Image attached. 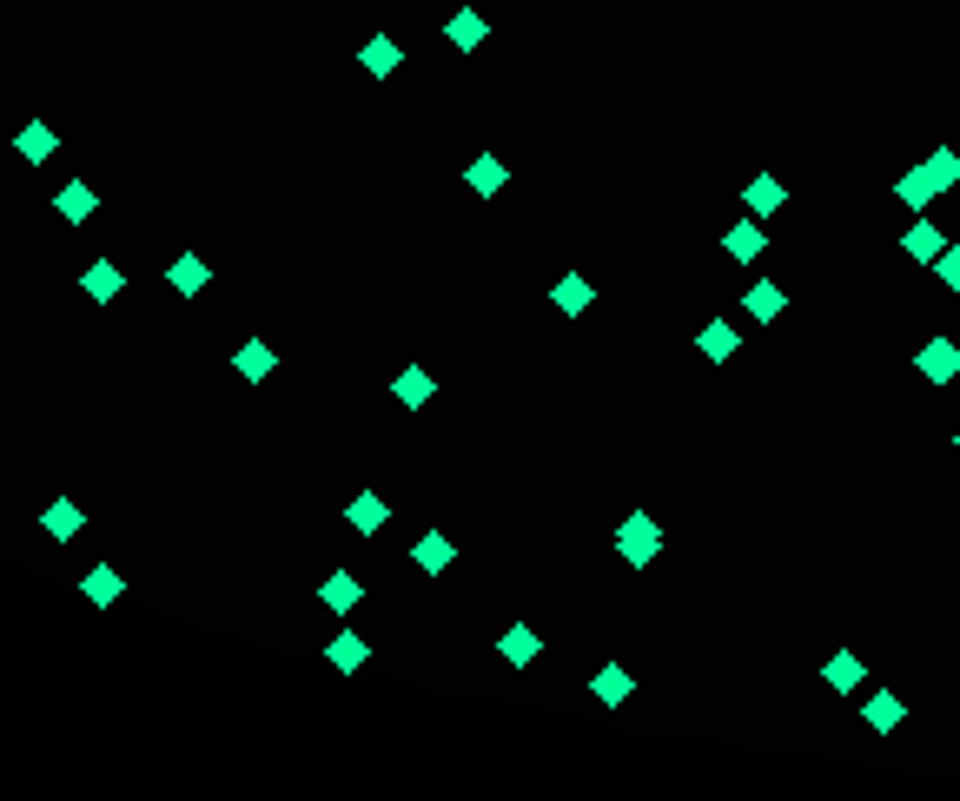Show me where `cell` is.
<instances>
[{
	"label": "cell",
	"mask_w": 960,
	"mask_h": 801,
	"mask_svg": "<svg viewBox=\"0 0 960 801\" xmlns=\"http://www.w3.org/2000/svg\"><path fill=\"white\" fill-rule=\"evenodd\" d=\"M616 557H623L630 570H650V563L663 557V524H656L650 510H630V517L616 524Z\"/></svg>",
	"instance_id": "cell-1"
},
{
	"label": "cell",
	"mask_w": 960,
	"mask_h": 801,
	"mask_svg": "<svg viewBox=\"0 0 960 801\" xmlns=\"http://www.w3.org/2000/svg\"><path fill=\"white\" fill-rule=\"evenodd\" d=\"M915 371H921L928 384H954L960 378V345L954 338H928V345L915 351Z\"/></svg>",
	"instance_id": "cell-2"
},
{
	"label": "cell",
	"mask_w": 960,
	"mask_h": 801,
	"mask_svg": "<svg viewBox=\"0 0 960 801\" xmlns=\"http://www.w3.org/2000/svg\"><path fill=\"white\" fill-rule=\"evenodd\" d=\"M895 199H901V205H908V212H928V205H935V199H941V179H935V172H928V159H921V166H908V172H901V179H895Z\"/></svg>",
	"instance_id": "cell-3"
},
{
	"label": "cell",
	"mask_w": 960,
	"mask_h": 801,
	"mask_svg": "<svg viewBox=\"0 0 960 801\" xmlns=\"http://www.w3.org/2000/svg\"><path fill=\"white\" fill-rule=\"evenodd\" d=\"M358 66H365V73H371V80H391V73H398V66H404V46H398V40H391V33H371V40H365V46H358Z\"/></svg>",
	"instance_id": "cell-4"
},
{
	"label": "cell",
	"mask_w": 960,
	"mask_h": 801,
	"mask_svg": "<svg viewBox=\"0 0 960 801\" xmlns=\"http://www.w3.org/2000/svg\"><path fill=\"white\" fill-rule=\"evenodd\" d=\"M13 152H20V159H27V166H46V159H53V152H60V133H53V126H46V119H27V126H20V133H13Z\"/></svg>",
	"instance_id": "cell-5"
},
{
	"label": "cell",
	"mask_w": 960,
	"mask_h": 801,
	"mask_svg": "<svg viewBox=\"0 0 960 801\" xmlns=\"http://www.w3.org/2000/svg\"><path fill=\"white\" fill-rule=\"evenodd\" d=\"M464 186H471V192H477V199H497V192H504V186H510V166H504V159H497V152H477V159H471V166H464Z\"/></svg>",
	"instance_id": "cell-6"
},
{
	"label": "cell",
	"mask_w": 960,
	"mask_h": 801,
	"mask_svg": "<svg viewBox=\"0 0 960 801\" xmlns=\"http://www.w3.org/2000/svg\"><path fill=\"white\" fill-rule=\"evenodd\" d=\"M742 205H749V212H756V219H776V212H782V205H789V186H782V179H776V172H756V179H749V186H742Z\"/></svg>",
	"instance_id": "cell-7"
},
{
	"label": "cell",
	"mask_w": 960,
	"mask_h": 801,
	"mask_svg": "<svg viewBox=\"0 0 960 801\" xmlns=\"http://www.w3.org/2000/svg\"><path fill=\"white\" fill-rule=\"evenodd\" d=\"M53 212H60V219H66V225H86V219H93V212H99V192H93V186H86V179H66V186H60V192H53Z\"/></svg>",
	"instance_id": "cell-8"
},
{
	"label": "cell",
	"mask_w": 960,
	"mask_h": 801,
	"mask_svg": "<svg viewBox=\"0 0 960 801\" xmlns=\"http://www.w3.org/2000/svg\"><path fill=\"white\" fill-rule=\"evenodd\" d=\"M166 285H172V292H179V298H199V292H205V285H212V265H205V259H199V252H179V259H172V265H166Z\"/></svg>",
	"instance_id": "cell-9"
},
{
	"label": "cell",
	"mask_w": 960,
	"mask_h": 801,
	"mask_svg": "<svg viewBox=\"0 0 960 801\" xmlns=\"http://www.w3.org/2000/svg\"><path fill=\"white\" fill-rule=\"evenodd\" d=\"M80 292H86V298H93V305H113V298H119V292H126V272H119V265H113V259H93V265H86V272H80Z\"/></svg>",
	"instance_id": "cell-10"
},
{
	"label": "cell",
	"mask_w": 960,
	"mask_h": 801,
	"mask_svg": "<svg viewBox=\"0 0 960 801\" xmlns=\"http://www.w3.org/2000/svg\"><path fill=\"white\" fill-rule=\"evenodd\" d=\"M742 312H749V318H756V325H776V318H782V312H789V292H782V285H776V278H756V285H749V292H742Z\"/></svg>",
	"instance_id": "cell-11"
},
{
	"label": "cell",
	"mask_w": 960,
	"mask_h": 801,
	"mask_svg": "<svg viewBox=\"0 0 960 801\" xmlns=\"http://www.w3.org/2000/svg\"><path fill=\"white\" fill-rule=\"evenodd\" d=\"M232 371H239V378H245V384H265V378H272V371H278V351H272V345H265V338H245V345H239V351H232Z\"/></svg>",
	"instance_id": "cell-12"
},
{
	"label": "cell",
	"mask_w": 960,
	"mask_h": 801,
	"mask_svg": "<svg viewBox=\"0 0 960 801\" xmlns=\"http://www.w3.org/2000/svg\"><path fill=\"white\" fill-rule=\"evenodd\" d=\"M391 398H398V404H404V411H424V404H431V398H437V378H431V371H424V365H404V371H398V378H391Z\"/></svg>",
	"instance_id": "cell-13"
},
{
	"label": "cell",
	"mask_w": 960,
	"mask_h": 801,
	"mask_svg": "<svg viewBox=\"0 0 960 801\" xmlns=\"http://www.w3.org/2000/svg\"><path fill=\"white\" fill-rule=\"evenodd\" d=\"M345 524H351V530H358V537H378V530H384V524H391V504H384V497H378V491H358V497H351V504H345Z\"/></svg>",
	"instance_id": "cell-14"
},
{
	"label": "cell",
	"mask_w": 960,
	"mask_h": 801,
	"mask_svg": "<svg viewBox=\"0 0 960 801\" xmlns=\"http://www.w3.org/2000/svg\"><path fill=\"white\" fill-rule=\"evenodd\" d=\"M318 603H325V610H331V616H351V610H358V603H365V583H358V577H351V570H331V577H325V583H318Z\"/></svg>",
	"instance_id": "cell-15"
},
{
	"label": "cell",
	"mask_w": 960,
	"mask_h": 801,
	"mask_svg": "<svg viewBox=\"0 0 960 801\" xmlns=\"http://www.w3.org/2000/svg\"><path fill=\"white\" fill-rule=\"evenodd\" d=\"M497 656H504V663H510V670H530V663H537V656H544V636H537V630H530V623H510V630H504V636H497Z\"/></svg>",
	"instance_id": "cell-16"
},
{
	"label": "cell",
	"mask_w": 960,
	"mask_h": 801,
	"mask_svg": "<svg viewBox=\"0 0 960 801\" xmlns=\"http://www.w3.org/2000/svg\"><path fill=\"white\" fill-rule=\"evenodd\" d=\"M822 683H829V689H835V696H855V689H862V683H868V663H862V656H855V650H835V656H829V663H822Z\"/></svg>",
	"instance_id": "cell-17"
},
{
	"label": "cell",
	"mask_w": 960,
	"mask_h": 801,
	"mask_svg": "<svg viewBox=\"0 0 960 801\" xmlns=\"http://www.w3.org/2000/svg\"><path fill=\"white\" fill-rule=\"evenodd\" d=\"M590 696H597V703H603V709H623V703H630V696H636V676H630V670H623V663H603V670H597V676H590Z\"/></svg>",
	"instance_id": "cell-18"
},
{
	"label": "cell",
	"mask_w": 960,
	"mask_h": 801,
	"mask_svg": "<svg viewBox=\"0 0 960 801\" xmlns=\"http://www.w3.org/2000/svg\"><path fill=\"white\" fill-rule=\"evenodd\" d=\"M941 245H948V232H941L935 219H915V225L901 232V252H908L915 265H935V259H941Z\"/></svg>",
	"instance_id": "cell-19"
},
{
	"label": "cell",
	"mask_w": 960,
	"mask_h": 801,
	"mask_svg": "<svg viewBox=\"0 0 960 801\" xmlns=\"http://www.w3.org/2000/svg\"><path fill=\"white\" fill-rule=\"evenodd\" d=\"M696 351H703L709 365H729V358L742 351V338H736V325H729V318H709V325L696 331Z\"/></svg>",
	"instance_id": "cell-20"
},
{
	"label": "cell",
	"mask_w": 960,
	"mask_h": 801,
	"mask_svg": "<svg viewBox=\"0 0 960 801\" xmlns=\"http://www.w3.org/2000/svg\"><path fill=\"white\" fill-rule=\"evenodd\" d=\"M411 563H418L424 577H444V570L457 563V550H451V537H444V530H424V537L411 544Z\"/></svg>",
	"instance_id": "cell-21"
},
{
	"label": "cell",
	"mask_w": 960,
	"mask_h": 801,
	"mask_svg": "<svg viewBox=\"0 0 960 801\" xmlns=\"http://www.w3.org/2000/svg\"><path fill=\"white\" fill-rule=\"evenodd\" d=\"M862 723H868L875 736H895V729L908 723V703H901L895 689H875V696H868V709H862Z\"/></svg>",
	"instance_id": "cell-22"
},
{
	"label": "cell",
	"mask_w": 960,
	"mask_h": 801,
	"mask_svg": "<svg viewBox=\"0 0 960 801\" xmlns=\"http://www.w3.org/2000/svg\"><path fill=\"white\" fill-rule=\"evenodd\" d=\"M722 245H729V259H736V265H756V259H762V245H769V239H762V219H756V212H749V219H736Z\"/></svg>",
	"instance_id": "cell-23"
},
{
	"label": "cell",
	"mask_w": 960,
	"mask_h": 801,
	"mask_svg": "<svg viewBox=\"0 0 960 801\" xmlns=\"http://www.w3.org/2000/svg\"><path fill=\"white\" fill-rule=\"evenodd\" d=\"M484 33H490V27H484V13H477V7H457V13H451V27H444V40H451L457 53H477V46H484Z\"/></svg>",
	"instance_id": "cell-24"
},
{
	"label": "cell",
	"mask_w": 960,
	"mask_h": 801,
	"mask_svg": "<svg viewBox=\"0 0 960 801\" xmlns=\"http://www.w3.org/2000/svg\"><path fill=\"white\" fill-rule=\"evenodd\" d=\"M590 298H597V292H590V278H583V272H563V278H557V292H550V305H557L563 318H583V312H590Z\"/></svg>",
	"instance_id": "cell-25"
},
{
	"label": "cell",
	"mask_w": 960,
	"mask_h": 801,
	"mask_svg": "<svg viewBox=\"0 0 960 801\" xmlns=\"http://www.w3.org/2000/svg\"><path fill=\"white\" fill-rule=\"evenodd\" d=\"M40 530H46L53 544H66V537H80V530H86V510L60 497V504H46V510H40Z\"/></svg>",
	"instance_id": "cell-26"
},
{
	"label": "cell",
	"mask_w": 960,
	"mask_h": 801,
	"mask_svg": "<svg viewBox=\"0 0 960 801\" xmlns=\"http://www.w3.org/2000/svg\"><path fill=\"white\" fill-rule=\"evenodd\" d=\"M80 590H86L93 603H106V610H113V603L126 597V583H119V570H113V563H93V570L80 577Z\"/></svg>",
	"instance_id": "cell-27"
},
{
	"label": "cell",
	"mask_w": 960,
	"mask_h": 801,
	"mask_svg": "<svg viewBox=\"0 0 960 801\" xmlns=\"http://www.w3.org/2000/svg\"><path fill=\"white\" fill-rule=\"evenodd\" d=\"M325 663H331V670H365V663H371V643L345 630V636H331V643H325Z\"/></svg>",
	"instance_id": "cell-28"
},
{
	"label": "cell",
	"mask_w": 960,
	"mask_h": 801,
	"mask_svg": "<svg viewBox=\"0 0 960 801\" xmlns=\"http://www.w3.org/2000/svg\"><path fill=\"white\" fill-rule=\"evenodd\" d=\"M928 172L941 179V192H954L960 186V152L954 146H935V152H928Z\"/></svg>",
	"instance_id": "cell-29"
},
{
	"label": "cell",
	"mask_w": 960,
	"mask_h": 801,
	"mask_svg": "<svg viewBox=\"0 0 960 801\" xmlns=\"http://www.w3.org/2000/svg\"><path fill=\"white\" fill-rule=\"evenodd\" d=\"M935 272H941V285H948V292H960V245H954V239L941 245V259H935Z\"/></svg>",
	"instance_id": "cell-30"
},
{
	"label": "cell",
	"mask_w": 960,
	"mask_h": 801,
	"mask_svg": "<svg viewBox=\"0 0 960 801\" xmlns=\"http://www.w3.org/2000/svg\"><path fill=\"white\" fill-rule=\"evenodd\" d=\"M954 451H960V431H954Z\"/></svg>",
	"instance_id": "cell-31"
}]
</instances>
